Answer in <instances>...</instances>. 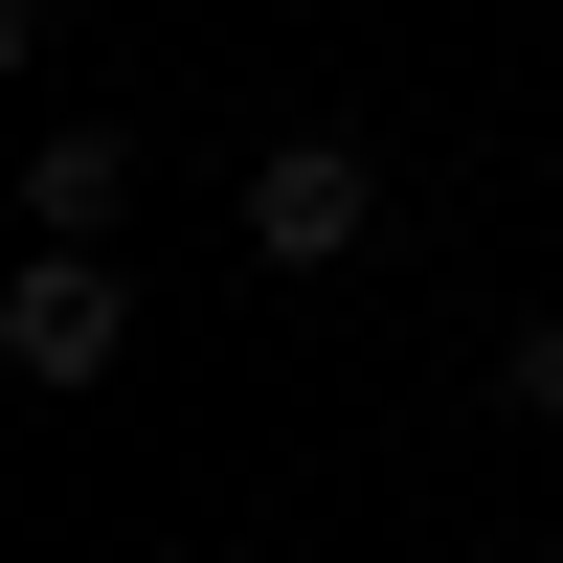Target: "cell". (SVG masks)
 <instances>
[{
	"label": "cell",
	"instance_id": "1",
	"mask_svg": "<svg viewBox=\"0 0 563 563\" xmlns=\"http://www.w3.org/2000/svg\"><path fill=\"white\" fill-rule=\"evenodd\" d=\"M0 361H23L45 406H90V384L135 361V271H113V249H23V271H0Z\"/></svg>",
	"mask_w": 563,
	"mask_h": 563
},
{
	"label": "cell",
	"instance_id": "2",
	"mask_svg": "<svg viewBox=\"0 0 563 563\" xmlns=\"http://www.w3.org/2000/svg\"><path fill=\"white\" fill-rule=\"evenodd\" d=\"M384 249V158L361 135H271L249 158V271H361Z\"/></svg>",
	"mask_w": 563,
	"mask_h": 563
},
{
	"label": "cell",
	"instance_id": "3",
	"mask_svg": "<svg viewBox=\"0 0 563 563\" xmlns=\"http://www.w3.org/2000/svg\"><path fill=\"white\" fill-rule=\"evenodd\" d=\"M23 225H45V249H113V225H135V135H113V113H68V135L23 158Z\"/></svg>",
	"mask_w": 563,
	"mask_h": 563
},
{
	"label": "cell",
	"instance_id": "4",
	"mask_svg": "<svg viewBox=\"0 0 563 563\" xmlns=\"http://www.w3.org/2000/svg\"><path fill=\"white\" fill-rule=\"evenodd\" d=\"M496 406H519V429H563V316H519V339H496Z\"/></svg>",
	"mask_w": 563,
	"mask_h": 563
},
{
	"label": "cell",
	"instance_id": "5",
	"mask_svg": "<svg viewBox=\"0 0 563 563\" xmlns=\"http://www.w3.org/2000/svg\"><path fill=\"white\" fill-rule=\"evenodd\" d=\"M23 68H45V0H0V90H23Z\"/></svg>",
	"mask_w": 563,
	"mask_h": 563
}]
</instances>
